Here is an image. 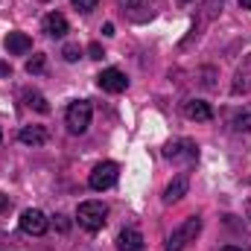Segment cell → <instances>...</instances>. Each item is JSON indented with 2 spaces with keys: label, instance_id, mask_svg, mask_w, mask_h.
<instances>
[{
  "label": "cell",
  "instance_id": "24",
  "mask_svg": "<svg viewBox=\"0 0 251 251\" xmlns=\"http://www.w3.org/2000/svg\"><path fill=\"white\" fill-rule=\"evenodd\" d=\"M6 207H9V199H6V196H3V193H0V213H3V210H6Z\"/></svg>",
  "mask_w": 251,
  "mask_h": 251
},
{
  "label": "cell",
  "instance_id": "28",
  "mask_svg": "<svg viewBox=\"0 0 251 251\" xmlns=\"http://www.w3.org/2000/svg\"><path fill=\"white\" fill-rule=\"evenodd\" d=\"M0 143H3V128H0Z\"/></svg>",
  "mask_w": 251,
  "mask_h": 251
},
{
  "label": "cell",
  "instance_id": "2",
  "mask_svg": "<svg viewBox=\"0 0 251 251\" xmlns=\"http://www.w3.org/2000/svg\"><path fill=\"white\" fill-rule=\"evenodd\" d=\"M199 231H201V219L199 216H187L173 234H170V240H167V251H184L199 237Z\"/></svg>",
  "mask_w": 251,
  "mask_h": 251
},
{
  "label": "cell",
  "instance_id": "26",
  "mask_svg": "<svg viewBox=\"0 0 251 251\" xmlns=\"http://www.w3.org/2000/svg\"><path fill=\"white\" fill-rule=\"evenodd\" d=\"M222 251H243V249H237V246H225Z\"/></svg>",
  "mask_w": 251,
  "mask_h": 251
},
{
  "label": "cell",
  "instance_id": "19",
  "mask_svg": "<svg viewBox=\"0 0 251 251\" xmlns=\"http://www.w3.org/2000/svg\"><path fill=\"white\" fill-rule=\"evenodd\" d=\"M234 123H237V128H240V131H249V128H251V111H243Z\"/></svg>",
  "mask_w": 251,
  "mask_h": 251
},
{
  "label": "cell",
  "instance_id": "13",
  "mask_svg": "<svg viewBox=\"0 0 251 251\" xmlns=\"http://www.w3.org/2000/svg\"><path fill=\"white\" fill-rule=\"evenodd\" d=\"M18 137H21V143H26V146H44V143H47V131H44L41 126H24Z\"/></svg>",
  "mask_w": 251,
  "mask_h": 251
},
{
  "label": "cell",
  "instance_id": "11",
  "mask_svg": "<svg viewBox=\"0 0 251 251\" xmlns=\"http://www.w3.org/2000/svg\"><path fill=\"white\" fill-rule=\"evenodd\" d=\"M117 251H143V237L134 228H123L117 237Z\"/></svg>",
  "mask_w": 251,
  "mask_h": 251
},
{
  "label": "cell",
  "instance_id": "27",
  "mask_svg": "<svg viewBox=\"0 0 251 251\" xmlns=\"http://www.w3.org/2000/svg\"><path fill=\"white\" fill-rule=\"evenodd\" d=\"M246 210H249V219H251V201H249V204H246Z\"/></svg>",
  "mask_w": 251,
  "mask_h": 251
},
{
  "label": "cell",
  "instance_id": "16",
  "mask_svg": "<svg viewBox=\"0 0 251 251\" xmlns=\"http://www.w3.org/2000/svg\"><path fill=\"white\" fill-rule=\"evenodd\" d=\"M249 67H251V56L249 62H246V70L240 67V73H237V82H234V91L240 94V91H249Z\"/></svg>",
  "mask_w": 251,
  "mask_h": 251
},
{
  "label": "cell",
  "instance_id": "10",
  "mask_svg": "<svg viewBox=\"0 0 251 251\" xmlns=\"http://www.w3.org/2000/svg\"><path fill=\"white\" fill-rule=\"evenodd\" d=\"M44 32L50 38H64L67 35V18H64L62 12H50L44 18Z\"/></svg>",
  "mask_w": 251,
  "mask_h": 251
},
{
  "label": "cell",
  "instance_id": "5",
  "mask_svg": "<svg viewBox=\"0 0 251 251\" xmlns=\"http://www.w3.org/2000/svg\"><path fill=\"white\" fill-rule=\"evenodd\" d=\"M117 178H120V167H117L114 161H102V164H97V167H94V173H91L88 184H91V190L102 193V190L114 187V184H117Z\"/></svg>",
  "mask_w": 251,
  "mask_h": 251
},
{
  "label": "cell",
  "instance_id": "1",
  "mask_svg": "<svg viewBox=\"0 0 251 251\" xmlns=\"http://www.w3.org/2000/svg\"><path fill=\"white\" fill-rule=\"evenodd\" d=\"M76 219H79V225H82L85 231L97 234V231H102V228H105L108 207H105L102 201H82V204H79V210H76Z\"/></svg>",
  "mask_w": 251,
  "mask_h": 251
},
{
  "label": "cell",
  "instance_id": "3",
  "mask_svg": "<svg viewBox=\"0 0 251 251\" xmlns=\"http://www.w3.org/2000/svg\"><path fill=\"white\" fill-rule=\"evenodd\" d=\"M91 117H94V108H91V102H88V100H76V102H70V105H67L64 123H67V128H70L73 134H82V131H88Z\"/></svg>",
  "mask_w": 251,
  "mask_h": 251
},
{
  "label": "cell",
  "instance_id": "7",
  "mask_svg": "<svg viewBox=\"0 0 251 251\" xmlns=\"http://www.w3.org/2000/svg\"><path fill=\"white\" fill-rule=\"evenodd\" d=\"M97 85H100L102 91H108V94H123L126 88H128V79H126L123 70L108 67V70H102V73L97 76Z\"/></svg>",
  "mask_w": 251,
  "mask_h": 251
},
{
  "label": "cell",
  "instance_id": "25",
  "mask_svg": "<svg viewBox=\"0 0 251 251\" xmlns=\"http://www.w3.org/2000/svg\"><path fill=\"white\" fill-rule=\"evenodd\" d=\"M240 6H243V9H251V0H240Z\"/></svg>",
  "mask_w": 251,
  "mask_h": 251
},
{
  "label": "cell",
  "instance_id": "4",
  "mask_svg": "<svg viewBox=\"0 0 251 251\" xmlns=\"http://www.w3.org/2000/svg\"><path fill=\"white\" fill-rule=\"evenodd\" d=\"M164 158L173 161V164H196L199 161V146L187 140V137H178V140H170L164 146Z\"/></svg>",
  "mask_w": 251,
  "mask_h": 251
},
{
  "label": "cell",
  "instance_id": "9",
  "mask_svg": "<svg viewBox=\"0 0 251 251\" xmlns=\"http://www.w3.org/2000/svg\"><path fill=\"white\" fill-rule=\"evenodd\" d=\"M6 50H9L12 56H24V53L32 50V38H29L26 32H9V35H6Z\"/></svg>",
  "mask_w": 251,
  "mask_h": 251
},
{
  "label": "cell",
  "instance_id": "17",
  "mask_svg": "<svg viewBox=\"0 0 251 251\" xmlns=\"http://www.w3.org/2000/svg\"><path fill=\"white\" fill-rule=\"evenodd\" d=\"M62 56H64V62H79V56H82V50H79V44H64Z\"/></svg>",
  "mask_w": 251,
  "mask_h": 251
},
{
  "label": "cell",
  "instance_id": "29",
  "mask_svg": "<svg viewBox=\"0 0 251 251\" xmlns=\"http://www.w3.org/2000/svg\"><path fill=\"white\" fill-rule=\"evenodd\" d=\"M181 3H187V0H181Z\"/></svg>",
  "mask_w": 251,
  "mask_h": 251
},
{
  "label": "cell",
  "instance_id": "18",
  "mask_svg": "<svg viewBox=\"0 0 251 251\" xmlns=\"http://www.w3.org/2000/svg\"><path fill=\"white\" fill-rule=\"evenodd\" d=\"M70 3H73L79 12H85V15H88V12H94V9H97V3H100V0H70Z\"/></svg>",
  "mask_w": 251,
  "mask_h": 251
},
{
  "label": "cell",
  "instance_id": "30",
  "mask_svg": "<svg viewBox=\"0 0 251 251\" xmlns=\"http://www.w3.org/2000/svg\"><path fill=\"white\" fill-rule=\"evenodd\" d=\"M44 3H47V0H44Z\"/></svg>",
  "mask_w": 251,
  "mask_h": 251
},
{
  "label": "cell",
  "instance_id": "20",
  "mask_svg": "<svg viewBox=\"0 0 251 251\" xmlns=\"http://www.w3.org/2000/svg\"><path fill=\"white\" fill-rule=\"evenodd\" d=\"M120 6H123V9H143L146 0H120Z\"/></svg>",
  "mask_w": 251,
  "mask_h": 251
},
{
  "label": "cell",
  "instance_id": "21",
  "mask_svg": "<svg viewBox=\"0 0 251 251\" xmlns=\"http://www.w3.org/2000/svg\"><path fill=\"white\" fill-rule=\"evenodd\" d=\"M88 53H91V59H97V62H100V59H102V56H105V53H102V47H100V44H97V41H94V44H91V47H88Z\"/></svg>",
  "mask_w": 251,
  "mask_h": 251
},
{
  "label": "cell",
  "instance_id": "6",
  "mask_svg": "<svg viewBox=\"0 0 251 251\" xmlns=\"http://www.w3.org/2000/svg\"><path fill=\"white\" fill-rule=\"evenodd\" d=\"M47 228H50V222H47V216L41 210H24L21 213V231L24 234L41 237V234H47Z\"/></svg>",
  "mask_w": 251,
  "mask_h": 251
},
{
  "label": "cell",
  "instance_id": "15",
  "mask_svg": "<svg viewBox=\"0 0 251 251\" xmlns=\"http://www.w3.org/2000/svg\"><path fill=\"white\" fill-rule=\"evenodd\" d=\"M44 70H47V59H44L41 53H35V56L26 62V73H29V76H38V73H44Z\"/></svg>",
  "mask_w": 251,
  "mask_h": 251
},
{
  "label": "cell",
  "instance_id": "22",
  "mask_svg": "<svg viewBox=\"0 0 251 251\" xmlns=\"http://www.w3.org/2000/svg\"><path fill=\"white\" fill-rule=\"evenodd\" d=\"M56 228H59V231H67V228H70V222H67V216H64V213L56 216Z\"/></svg>",
  "mask_w": 251,
  "mask_h": 251
},
{
  "label": "cell",
  "instance_id": "14",
  "mask_svg": "<svg viewBox=\"0 0 251 251\" xmlns=\"http://www.w3.org/2000/svg\"><path fill=\"white\" fill-rule=\"evenodd\" d=\"M24 100H26V105L35 108L38 114H47V111H50V102H47L38 91H24Z\"/></svg>",
  "mask_w": 251,
  "mask_h": 251
},
{
  "label": "cell",
  "instance_id": "8",
  "mask_svg": "<svg viewBox=\"0 0 251 251\" xmlns=\"http://www.w3.org/2000/svg\"><path fill=\"white\" fill-rule=\"evenodd\" d=\"M184 114L190 120H196V123H210L213 120V108L207 102H201V100H187L184 102Z\"/></svg>",
  "mask_w": 251,
  "mask_h": 251
},
{
  "label": "cell",
  "instance_id": "23",
  "mask_svg": "<svg viewBox=\"0 0 251 251\" xmlns=\"http://www.w3.org/2000/svg\"><path fill=\"white\" fill-rule=\"evenodd\" d=\"M102 35H114V24H105L102 26Z\"/></svg>",
  "mask_w": 251,
  "mask_h": 251
},
{
  "label": "cell",
  "instance_id": "12",
  "mask_svg": "<svg viewBox=\"0 0 251 251\" xmlns=\"http://www.w3.org/2000/svg\"><path fill=\"white\" fill-rule=\"evenodd\" d=\"M187 190H190L187 176H178L176 181H170V187L164 190V201H167V204H173V201H181V199L187 196Z\"/></svg>",
  "mask_w": 251,
  "mask_h": 251
}]
</instances>
